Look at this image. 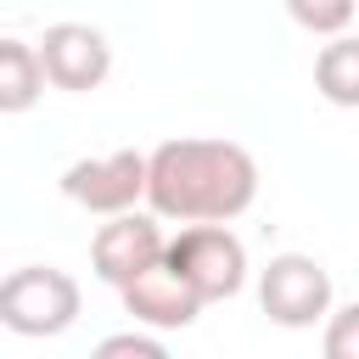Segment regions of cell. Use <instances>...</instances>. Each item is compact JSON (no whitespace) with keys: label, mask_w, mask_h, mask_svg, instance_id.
Wrapping results in <instances>:
<instances>
[{"label":"cell","mask_w":359,"mask_h":359,"mask_svg":"<svg viewBox=\"0 0 359 359\" xmlns=\"http://www.w3.org/2000/svg\"><path fill=\"white\" fill-rule=\"evenodd\" d=\"M258 196V163L247 146L236 140H163L151 151V174H146V202L157 219H180V224H230L236 213H247Z\"/></svg>","instance_id":"6da1fadb"},{"label":"cell","mask_w":359,"mask_h":359,"mask_svg":"<svg viewBox=\"0 0 359 359\" xmlns=\"http://www.w3.org/2000/svg\"><path fill=\"white\" fill-rule=\"evenodd\" d=\"M79 320V280L56 264H22L0 280V325L17 337H62Z\"/></svg>","instance_id":"7a4b0ae2"},{"label":"cell","mask_w":359,"mask_h":359,"mask_svg":"<svg viewBox=\"0 0 359 359\" xmlns=\"http://www.w3.org/2000/svg\"><path fill=\"white\" fill-rule=\"evenodd\" d=\"M168 264L202 292V303H224L247 286V247L230 224H185L168 241Z\"/></svg>","instance_id":"3957f363"},{"label":"cell","mask_w":359,"mask_h":359,"mask_svg":"<svg viewBox=\"0 0 359 359\" xmlns=\"http://www.w3.org/2000/svg\"><path fill=\"white\" fill-rule=\"evenodd\" d=\"M258 303H264V314L275 325L303 331V325H314V320L331 314V275L309 252H280L258 275Z\"/></svg>","instance_id":"277c9868"},{"label":"cell","mask_w":359,"mask_h":359,"mask_svg":"<svg viewBox=\"0 0 359 359\" xmlns=\"http://www.w3.org/2000/svg\"><path fill=\"white\" fill-rule=\"evenodd\" d=\"M146 174H151V157L146 151H107V157H79L67 174H62V196L79 202L84 213H129L140 196H146Z\"/></svg>","instance_id":"5b68a950"},{"label":"cell","mask_w":359,"mask_h":359,"mask_svg":"<svg viewBox=\"0 0 359 359\" xmlns=\"http://www.w3.org/2000/svg\"><path fill=\"white\" fill-rule=\"evenodd\" d=\"M168 258V236H163V224L151 219V213H112L101 230H95V241H90V264H95V275L107 280V286H129L135 275H146L151 264H163Z\"/></svg>","instance_id":"8992f818"},{"label":"cell","mask_w":359,"mask_h":359,"mask_svg":"<svg viewBox=\"0 0 359 359\" xmlns=\"http://www.w3.org/2000/svg\"><path fill=\"white\" fill-rule=\"evenodd\" d=\"M123 314L135 320V325H151V331H185L196 314H202V292L163 258V264H151L146 275H135L123 292Z\"/></svg>","instance_id":"52a82bcc"},{"label":"cell","mask_w":359,"mask_h":359,"mask_svg":"<svg viewBox=\"0 0 359 359\" xmlns=\"http://www.w3.org/2000/svg\"><path fill=\"white\" fill-rule=\"evenodd\" d=\"M39 56L56 90H95L112 73V45L90 22H50L39 39Z\"/></svg>","instance_id":"ba28073f"},{"label":"cell","mask_w":359,"mask_h":359,"mask_svg":"<svg viewBox=\"0 0 359 359\" xmlns=\"http://www.w3.org/2000/svg\"><path fill=\"white\" fill-rule=\"evenodd\" d=\"M45 56L28 39H0V112H28L45 90Z\"/></svg>","instance_id":"9c48e42d"},{"label":"cell","mask_w":359,"mask_h":359,"mask_svg":"<svg viewBox=\"0 0 359 359\" xmlns=\"http://www.w3.org/2000/svg\"><path fill=\"white\" fill-rule=\"evenodd\" d=\"M314 90L331 107H359V34H331V45H320Z\"/></svg>","instance_id":"30bf717a"},{"label":"cell","mask_w":359,"mask_h":359,"mask_svg":"<svg viewBox=\"0 0 359 359\" xmlns=\"http://www.w3.org/2000/svg\"><path fill=\"white\" fill-rule=\"evenodd\" d=\"M286 11H292V22L297 28H309V34H348V22H353V11H359V0H286Z\"/></svg>","instance_id":"8fae6325"},{"label":"cell","mask_w":359,"mask_h":359,"mask_svg":"<svg viewBox=\"0 0 359 359\" xmlns=\"http://www.w3.org/2000/svg\"><path fill=\"white\" fill-rule=\"evenodd\" d=\"M325 353L331 359H359V303L325 314Z\"/></svg>","instance_id":"7c38bea8"},{"label":"cell","mask_w":359,"mask_h":359,"mask_svg":"<svg viewBox=\"0 0 359 359\" xmlns=\"http://www.w3.org/2000/svg\"><path fill=\"white\" fill-rule=\"evenodd\" d=\"M95 353H101V359H118V353H135V359H163V342H157V337H146V331H118V337H107Z\"/></svg>","instance_id":"4fadbf2b"}]
</instances>
